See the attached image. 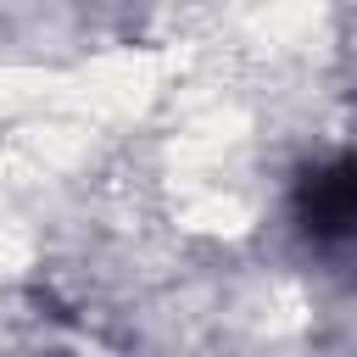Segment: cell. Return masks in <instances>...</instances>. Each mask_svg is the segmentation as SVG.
Listing matches in <instances>:
<instances>
[{"label": "cell", "instance_id": "6da1fadb", "mask_svg": "<svg viewBox=\"0 0 357 357\" xmlns=\"http://www.w3.org/2000/svg\"><path fill=\"white\" fill-rule=\"evenodd\" d=\"M296 218L312 240H346L351 223H357V173H351V162L312 167L296 190Z\"/></svg>", "mask_w": 357, "mask_h": 357}]
</instances>
